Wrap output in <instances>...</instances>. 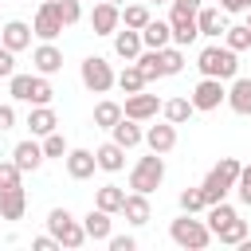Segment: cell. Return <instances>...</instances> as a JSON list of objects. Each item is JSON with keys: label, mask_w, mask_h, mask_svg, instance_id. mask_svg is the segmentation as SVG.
Instances as JSON below:
<instances>
[{"label": "cell", "mask_w": 251, "mask_h": 251, "mask_svg": "<svg viewBox=\"0 0 251 251\" xmlns=\"http://www.w3.org/2000/svg\"><path fill=\"white\" fill-rule=\"evenodd\" d=\"M196 67H200L204 78H220V82H227V78L239 75V51H231L227 43H208V47L196 55Z\"/></svg>", "instance_id": "6da1fadb"}, {"label": "cell", "mask_w": 251, "mask_h": 251, "mask_svg": "<svg viewBox=\"0 0 251 251\" xmlns=\"http://www.w3.org/2000/svg\"><path fill=\"white\" fill-rule=\"evenodd\" d=\"M239 161L235 157H220L212 169H208V176H204V184H200V192H204V204H220V200H227V192L235 188V176H239Z\"/></svg>", "instance_id": "7a4b0ae2"}, {"label": "cell", "mask_w": 251, "mask_h": 251, "mask_svg": "<svg viewBox=\"0 0 251 251\" xmlns=\"http://www.w3.org/2000/svg\"><path fill=\"white\" fill-rule=\"evenodd\" d=\"M169 239H173L176 247H184V251H204V247L212 243V227H208L204 220H196L192 212H180V216L169 224Z\"/></svg>", "instance_id": "3957f363"}, {"label": "cell", "mask_w": 251, "mask_h": 251, "mask_svg": "<svg viewBox=\"0 0 251 251\" xmlns=\"http://www.w3.org/2000/svg\"><path fill=\"white\" fill-rule=\"evenodd\" d=\"M165 180V157L149 149V157H137V165L129 169V192H157Z\"/></svg>", "instance_id": "277c9868"}, {"label": "cell", "mask_w": 251, "mask_h": 251, "mask_svg": "<svg viewBox=\"0 0 251 251\" xmlns=\"http://www.w3.org/2000/svg\"><path fill=\"white\" fill-rule=\"evenodd\" d=\"M47 231H51V235L59 239V247H67V251H75V247L86 243L82 220H75L67 208H51V212H47Z\"/></svg>", "instance_id": "5b68a950"}, {"label": "cell", "mask_w": 251, "mask_h": 251, "mask_svg": "<svg viewBox=\"0 0 251 251\" xmlns=\"http://www.w3.org/2000/svg\"><path fill=\"white\" fill-rule=\"evenodd\" d=\"M78 78H82V86H86L90 94H106L118 75H114V67H110L102 55H90V59H82V67H78Z\"/></svg>", "instance_id": "8992f818"}, {"label": "cell", "mask_w": 251, "mask_h": 251, "mask_svg": "<svg viewBox=\"0 0 251 251\" xmlns=\"http://www.w3.org/2000/svg\"><path fill=\"white\" fill-rule=\"evenodd\" d=\"M224 98H227V86H224L220 78H204V75H200V82H196V90H192V106L208 114V110H220Z\"/></svg>", "instance_id": "52a82bcc"}, {"label": "cell", "mask_w": 251, "mask_h": 251, "mask_svg": "<svg viewBox=\"0 0 251 251\" xmlns=\"http://www.w3.org/2000/svg\"><path fill=\"white\" fill-rule=\"evenodd\" d=\"M118 27H122V8L110 4V0H98L90 8V31L94 35H114Z\"/></svg>", "instance_id": "ba28073f"}, {"label": "cell", "mask_w": 251, "mask_h": 251, "mask_svg": "<svg viewBox=\"0 0 251 251\" xmlns=\"http://www.w3.org/2000/svg\"><path fill=\"white\" fill-rule=\"evenodd\" d=\"M59 31H63V20L55 16L51 0H43V4H39V12H35V20H31V35H35V39H43V43H55V39H59Z\"/></svg>", "instance_id": "9c48e42d"}, {"label": "cell", "mask_w": 251, "mask_h": 251, "mask_svg": "<svg viewBox=\"0 0 251 251\" xmlns=\"http://www.w3.org/2000/svg\"><path fill=\"white\" fill-rule=\"evenodd\" d=\"M169 27H173V43L176 47H192L200 39V27H196V12H169Z\"/></svg>", "instance_id": "30bf717a"}, {"label": "cell", "mask_w": 251, "mask_h": 251, "mask_svg": "<svg viewBox=\"0 0 251 251\" xmlns=\"http://www.w3.org/2000/svg\"><path fill=\"white\" fill-rule=\"evenodd\" d=\"M122 114H126V118H133V122H149V118H157V114H161V98H157V94H145V90L126 94Z\"/></svg>", "instance_id": "8fae6325"}, {"label": "cell", "mask_w": 251, "mask_h": 251, "mask_svg": "<svg viewBox=\"0 0 251 251\" xmlns=\"http://www.w3.org/2000/svg\"><path fill=\"white\" fill-rule=\"evenodd\" d=\"M63 165H67V176H71V180H90L94 169H98V161H94L90 149H67Z\"/></svg>", "instance_id": "7c38bea8"}, {"label": "cell", "mask_w": 251, "mask_h": 251, "mask_svg": "<svg viewBox=\"0 0 251 251\" xmlns=\"http://www.w3.org/2000/svg\"><path fill=\"white\" fill-rule=\"evenodd\" d=\"M0 43L8 47V51H27L31 47V24H24V20H8L4 27H0Z\"/></svg>", "instance_id": "4fadbf2b"}, {"label": "cell", "mask_w": 251, "mask_h": 251, "mask_svg": "<svg viewBox=\"0 0 251 251\" xmlns=\"http://www.w3.org/2000/svg\"><path fill=\"white\" fill-rule=\"evenodd\" d=\"M110 141H118L122 149H133V145H141L145 141V129H141V122H133V118H118L114 126H110Z\"/></svg>", "instance_id": "5bb4252c"}, {"label": "cell", "mask_w": 251, "mask_h": 251, "mask_svg": "<svg viewBox=\"0 0 251 251\" xmlns=\"http://www.w3.org/2000/svg\"><path fill=\"white\" fill-rule=\"evenodd\" d=\"M145 145H149L153 153H161V157L173 153V149H176V126H173V122H157V126H149V129H145Z\"/></svg>", "instance_id": "9a60e30c"}, {"label": "cell", "mask_w": 251, "mask_h": 251, "mask_svg": "<svg viewBox=\"0 0 251 251\" xmlns=\"http://www.w3.org/2000/svg\"><path fill=\"white\" fill-rule=\"evenodd\" d=\"M227 106H231V114H239V118H251V78H231V86H227V98H224Z\"/></svg>", "instance_id": "2e32d148"}, {"label": "cell", "mask_w": 251, "mask_h": 251, "mask_svg": "<svg viewBox=\"0 0 251 251\" xmlns=\"http://www.w3.org/2000/svg\"><path fill=\"white\" fill-rule=\"evenodd\" d=\"M196 27H200L204 39H220L224 27H227V12H220V8H204V4H200V12H196Z\"/></svg>", "instance_id": "e0dca14e"}, {"label": "cell", "mask_w": 251, "mask_h": 251, "mask_svg": "<svg viewBox=\"0 0 251 251\" xmlns=\"http://www.w3.org/2000/svg\"><path fill=\"white\" fill-rule=\"evenodd\" d=\"M141 31H133V27H118L114 31V55L118 59H126V63H133L137 55H141Z\"/></svg>", "instance_id": "ac0fdd59"}, {"label": "cell", "mask_w": 251, "mask_h": 251, "mask_svg": "<svg viewBox=\"0 0 251 251\" xmlns=\"http://www.w3.org/2000/svg\"><path fill=\"white\" fill-rule=\"evenodd\" d=\"M31 63H35V75H55V71H63V51L55 47V43H39L35 51H31Z\"/></svg>", "instance_id": "d6986e66"}, {"label": "cell", "mask_w": 251, "mask_h": 251, "mask_svg": "<svg viewBox=\"0 0 251 251\" xmlns=\"http://www.w3.org/2000/svg\"><path fill=\"white\" fill-rule=\"evenodd\" d=\"M12 161H16L24 173H35V169H39L47 157H43V145H39L35 137H27V141H20V145L12 149Z\"/></svg>", "instance_id": "ffe728a7"}, {"label": "cell", "mask_w": 251, "mask_h": 251, "mask_svg": "<svg viewBox=\"0 0 251 251\" xmlns=\"http://www.w3.org/2000/svg\"><path fill=\"white\" fill-rule=\"evenodd\" d=\"M27 212V192L16 184V188H0V220H24Z\"/></svg>", "instance_id": "44dd1931"}, {"label": "cell", "mask_w": 251, "mask_h": 251, "mask_svg": "<svg viewBox=\"0 0 251 251\" xmlns=\"http://www.w3.org/2000/svg\"><path fill=\"white\" fill-rule=\"evenodd\" d=\"M122 216L133 224V227H141V224H149V216H153V208H149V196L145 192H126V204H122Z\"/></svg>", "instance_id": "7402d4cb"}, {"label": "cell", "mask_w": 251, "mask_h": 251, "mask_svg": "<svg viewBox=\"0 0 251 251\" xmlns=\"http://www.w3.org/2000/svg\"><path fill=\"white\" fill-rule=\"evenodd\" d=\"M94 161H98L102 173H122V169H126V149H122L118 141H106V145L94 149Z\"/></svg>", "instance_id": "603a6c76"}, {"label": "cell", "mask_w": 251, "mask_h": 251, "mask_svg": "<svg viewBox=\"0 0 251 251\" xmlns=\"http://www.w3.org/2000/svg\"><path fill=\"white\" fill-rule=\"evenodd\" d=\"M82 231H86V239H94V243H106V239H110V212H102V208H90V212L82 216Z\"/></svg>", "instance_id": "cb8c5ba5"}, {"label": "cell", "mask_w": 251, "mask_h": 251, "mask_svg": "<svg viewBox=\"0 0 251 251\" xmlns=\"http://www.w3.org/2000/svg\"><path fill=\"white\" fill-rule=\"evenodd\" d=\"M141 43L153 47V51L169 47V43H173V27H169V20H149V24L141 27Z\"/></svg>", "instance_id": "d4e9b609"}, {"label": "cell", "mask_w": 251, "mask_h": 251, "mask_svg": "<svg viewBox=\"0 0 251 251\" xmlns=\"http://www.w3.org/2000/svg\"><path fill=\"white\" fill-rule=\"evenodd\" d=\"M27 129H31V137H47L51 129H59L55 110H51V106H31V114H27Z\"/></svg>", "instance_id": "484cf974"}, {"label": "cell", "mask_w": 251, "mask_h": 251, "mask_svg": "<svg viewBox=\"0 0 251 251\" xmlns=\"http://www.w3.org/2000/svg\"><path fill=\"white\" fill-rule=\"evenodd\" d=\"M122 204H126V188H118V184H102V188L94 192V208H102V212H110V216H118Z\"/></svg>", "instance_id": "4316f807"}, {"label": "cell", "mask_w": 251, "mask_h": 251, "mask_svg": "<svg viewBox=\"0 0 251 251\" xmlns=\"http://www.w3.org/2000/svg\"><path fill=\"white\" fill-rule=\"evenodd\" d=\"M212 235H216L220 243H227V247H239V243H243V239L251 235V227H247V220H239V216H231V220H227L224 227H216Z\"/></svg>", "instance_id": "83f0119b"}, {"label": "cell", "mask_w": 251, "mask_h": 251, "mask_svg": "<svg viewBox=\"0 0 251 251\" xmlns=\"http://www.w3.org/2000/svg\"><path fill=\"white\" fill-rule=\"evenodd\" d=\"M133 63H137V71L145 75V82H157V78H165V67H161V51H153V47H141V55H137Z\"/></svg>", "instance_id": "f1b7e54d"}, {"label": "cell", "mask_w": 251, "mask_h": 251, "mask_svg": "<svg viewBox=\"0 0 251 251\" xmlns=\"http://www.w3.org/2000/svg\"><path fill=\"white\" fill-rule=\"evenodd\" d=\"M161 114H165V122L184 126V122L196 114V106H192V98H169V102H161Z\"/></svg>", "instance_id": "f546056e"}, {"label": "cell", "mask_w": 251, "mask_h": 251, "mask_svg": "<svg viewBox=\"0 0 251 251\" xmlns=\"http://www.w3.org/2000/svg\"><path fill=\"white\" fill-rule=\"evenodd\" d=\"M149 20H153V16H149V8H145V4H122V27L141 31Z\"/></svg>", "instance_id": "4dcf8cb0"}, {"label": "cell", "mask_w": 251, "mask_h": 251, "mask_svg": "<svg viewBox=\"0 0 251 251\" xmlns=\"http://www.w3.org/2000/svg\"><path fill=\"white\" fill-rule=\"evenodd\" d=\"M114 86H122L126 94H137V90H145V75L137 71V63H126V71L114 78Z\"/></svg>", "instance_id": "1f68e13d"}, {"label": "cell", "mask_w": 251, "mask_h": 251, "mask_svg": "<svg viewBox=\"0 0 251 251\" xmlns=\"http://www.w3.org/2000/svg\"><path fill=\"white\" fill-rule=\"evenodd\" d=\"M51 8H55V16L63 20V27H75V24L82 20V0H51Z\"/></svg>", "instance_id": "d6a6232c"}, {"label": "cell", "mask_w": 251, "mask_h": 251, "mask_svg": "<svg viewBox=\"0 0 251 251\" xmlns=\"http://www.w3.org/2000/svg\"><path fill=\"white\" fill-rule=\"evenodd\" d=\"M161 67H165V78L169 75H180L184 71V47H176V43L161 47Z\"/></svg>", "instance_id": "836d02e7"}, {"label": "cell", "mask_w": 251, "mask_h": 251, "mask_svg": "<svg viewBox=\"0 0 251 251\" xmlns=\"http://www.w3.org/2000/svg\"><path fill=\"white\" fill-rule=\"evenodd\" d=\"M118 118H122V106H118V102L102 98V102L94 106V126H98V129H110V126H114Z\"/></svg>", "instance_id": "e575fe53"}, {"label": "cell", "mask_w": 251, "mask_h": 251, "mask_svg": "<svg viewBox=\"0 0 251 251\" xmlns=\"http://www.w3.org/2000/svg\"><path fill=\"white\" fill-rule=\"evenodd\" d=\"M224 43H227L231 51H247V47H251V27H247V24H231V27H224Z\"/></svg>", "instance_id": "d590c367"}, {"label": "cell", "mask_w": 251, "mask_h": 251, "mask_svg": "<svg viewBox=\"0 0 251 251\" xmlns=\"http://www.w3.org/2000/svg\"><path fill=\"white\" fill-rule=\"evenodd\" d=\"M204 212H208V220H204V224H208L212 231H216V227H224V224H227V220L235 216V208H231L227 200H220V204H208Z\"/></svg>", "instance_id": "8d00e7d4"}, {"label": "cell", "mask_w": 251, "mask_h": 251, "mask_svg": "<svg viewBox=\"0 0 251 251\" xmlns=\"http://www.w3.org/2000/svg\"><path fill=\"white\" fill-rule=\"evenodd\" d=\"M51 94H55V90H51L47 75H35V78H31V102H27V106H51Z\"/></svg>", "instance_id": "74e56055"}, {"label": "cell", "mask_w": 251, "mask_h": 251, "mask_svg": "<svg viewBox=\"0 0 251 251\" xmlns=\"http://www.w3.org/2000/svg\"><path fill=\"white\" fill-rule=\"evenodd\" d=\"M39 145H43V157H59V161H63V157H67V149H71V145H67V137H63L59 129H51Z\"/></svg>", "instance_id": "f35d334b"}, {"label": "cell", "mask_w": 251, "mask_h": 251, "mask_svg": "<svg viewBox=\"0 0 251 251\" xmlns=\"http://www.w3.org/2000/svg\"><path fill=\"white\" fill-rule=\"evenodd\" d=\"M176 204H180V212H192V216L208 208V204H204V192H200V184H196V188H184V192L176 196Z\"/></svg>", "instance_id": "ab89813d"}, {"label": "cell", "mask_w": 251, "mask_h": 251, "mask_svg": "<svg viewBox=\"0 0 251 251\" xmlns=\"http://www.w3.org/2000/svg\"><path fill=\"white\" fill-rule=\"evenodd\" d=\"M31 78L35 75H12L8 78V90H12L16 102H31Z\"/></svg>", "instance_id": "60d3db41"}, {"label": "cell", "mask_w": 251, "mask_h": 251, "mask_svg": "<svg viewBox=\"0 0 251 251\" xmlns=\"http://www.w3.org/2000/svg\"><path fill=\"white\" fill-rule=\"evenodd\" d=\"M20 176H24V169L16 161H0V188H16Z\"/></svg>", "instance_id": "b9f144b4"}, {"label": "cell", "mask_w": 251, "mask_h": 251, "mask_svg": "<svg viewBox=\"0 0 251 251\" xmlns=\"http://www.w3.org/2000/svg\"><path fill=\"white\" fill-rule=\"evenodd\" d=\"M235 192H239V200L251 208V165L239 169V176H235Z\"/></svg>", "instance_id": "7bdbcfd3"}, {"label": "cell", "mask_w": 251, "mask_h": 251, "mask_svg": "<svg viewBox=\"0 0 251 251\" xmlns=\"http://www.w3.org/2000/svg\"><path fill=\"white\" fill-rule=\"evenodd\" d=\"M12 75H16V51L0 43V78H12Z\"/></svg>", "instance_id": "ee69618b"}, {"label": "cell", "mask_w": 251, "mask_h": 251, "mask_svg": "<svg viewBox=\"0 0 251 251\" xmlns=\"http://www.w3.org/2000/svg\"><path fill=\"white\" fill-rule=\"evenodd\" d=\"M106 243H110V251H133V247H137V239H133V235H114V231H110V239H106Z\"/></svg>", "instance_id": "f6af8a7d"}, {"label": "cell", "mask_w": 251, "mask_h": 251, "mask_svg": "<svg viewBox=\"0 0 251 251\" xmlns=\"http://www.w3.org/2000/svg\"><path fill=\"white\" fill-rule=\"evenodd\" d=\"M31 251H59V239L47 231V235H35L31 239Z\"/></svg>", "instance_id": "bcb514c9"}, {"label": "cell", "mask_w": 251, "mask_h": 251, "mask_svg": "<svg viewBox=\"0 0 251 251\" xmlns=\"http://www.w3.org/2000/svg\"><path fill=\"white\" fill-rule=\"evenodd\" d=\"M16 126V110H12V102H0V133H8Z\"/></svg>", "instance_id": "7dc6e473"}, {"label": "cell", "mask_w": 251, "mask_h": 251, "mask_svg": "<svg viewBox=\"0 0 251 251\" xmlns=\"http://www.w3.org/2000/svg\"><path fill=\"white\" fill-rule=\"evenodd\" d=\"M169 4H173L176 12H200V4H204V0H169Z\"/></svg>", "instance_id": "c3c4849f"}, {"label": "cell", "mask_w": 251, "mask_h": 251, "mask_svg": "<svg viewBox=\"0 0 251 251\" xmlns=\"http://www.w3.org/2000/svg\"><path fill=\"white\" fill-rule=\"evenodd\" d=\"M220 12H227V16L231 12H247V4L243 0H220Z\"/></svg>", "instance_id": "681fc988"}, {"label": "cell", "mask_w": 251, "mask_h": 251, "mask_svg": "<svg viewBox=\"0 0 251 251\" xmlns=\"http://www.w3.org/2000/svg\"><path fill=\"white\" fill-rule=\"evenodd\" d=\"M110 4H118V8H122V4H129V0H110Z\"/></svg>", "instance_id": "f907efd6"}, {"label": "cell", "mask_w": 251, "mask_h": 251, "mask_svg": "<svg viewBox=\"0 0 251 251\" xmlns=\"http://www.w3.org/2000/svg\"><path fill=\"white\" fill-rule=\"evenodd\" d=\"M247 27H251V8H247Z\"/></svg>", "instance_id": "816d5d0a"}, {"label": "cell", "mask_w": 251, "mask_h": 251, "mask_svg": "<svg viewBox=\"0 0 251 251\" xmlns=\"http://www.w3.org/2000/svg\"><path fill=\"white\" fill-rule=\"evenodd\" d=\"M243 4H247V8H251V0H243Z\"/></svg>", "instance_id": "f5cc1de1"}, {"label": "cell", "mask_w": 251, "mask_h": 251, "mask_svg": "<svg viewBox=\"0 0 251 251\" xmlns=\"http://www.w3.org/2000/svg\"><path fill=\"white\" fill-rule=\"evenodd\" d=\"M153 4H161V0H153Z\"/></svg>", "instance_id": "db71d44e"}]
</instances>
